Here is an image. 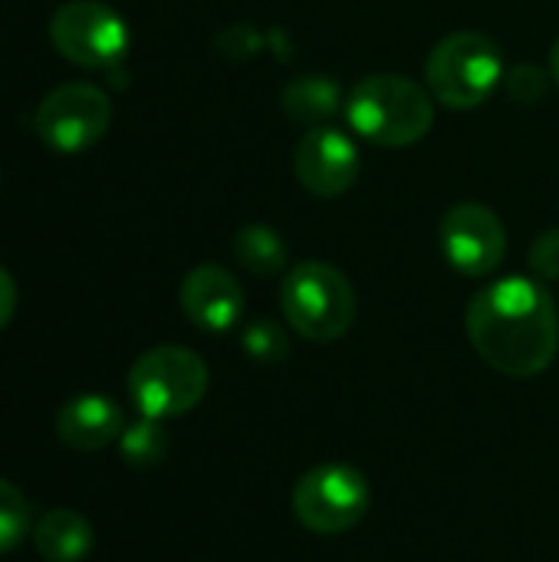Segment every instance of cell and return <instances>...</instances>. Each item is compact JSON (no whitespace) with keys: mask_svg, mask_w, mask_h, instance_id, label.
I'll use <instances>...</instances> for the list:
<instances>
[{"mask_svg":"<svg viewBox=\"0 0 559 562\" xmlns=\"http://www.w3.org/2000/svg\"><path fill=\"white\" fill-rule=\"evenodd\" d=\"M280 310L297 336L310 342H333L353 329L356 293L336 267L303 260L283 277Z\"/></svg>","mask_w":559,"mask_h":562,"instance_id":"cell-4","label":"cell"},{"mask_svg":"<svg viewBox=\"0 0 559 562\" xmlns=\"http://www.w3.org/2000/svg\"><path fill=\"white\" fill-rule=\"evenodd\" d=\"M441 254L445 260L465 277H488L501 267L507 254V231L504 221L478 201L455 204L441 217Z\"/></svg>","mask_w":559,"mask_h":562,"instance_id":"cell-9","label":"cell"},{"mask_svg":"<svg viewBox=\"0 0 559 562\" xmlns=\"http://www.w3.org/2000/svg\"><path fill=\"white\" fill-rule=\"evenodd\" d=\"M530 270L540 283H554L559 280V231H544L534 244H530Z\"/></svg>","mask_w":559,"mask_h":562,"instance_id":"cell-20","label":"cell"},{"mask_svg":"<svg viewBox=\"0 0 559 562\" xmlns=\"http://www.w3.org/2000/svg\"><path fill=\"white\" fill-rule=\"evenodd\" d=\"M30 533V504L10 481L0 477V553H10Z\"/></svg>","mask_w":559,"mask_h":562,"instance_id":"cell-18","label":"cell"},{"mask_svg":"<svg viewBox=\"0 0 559 562\" xmlns=\"http://www.w3.org/2000/svg\"><path fill=\"white\" fill-rule=\"evenodd\" d=\"M208 392V366L185 346H155L128 369V395L142 418L168 422L201 405Z\"/></svg>","mask_w":559,"mask_h":562,"instance_id":"cell-5","label":"cell"},{"mask_svg":"<svg viewBox=\"0 0 559 562\" xmlns=\"http://www.w3.org/2000/svg\"><path fill=\"white\" fill-rule=\"evenodd\" d=\"M293 517L320 537H336L359 527L372 507V487L353 464L326 461L310 468L293 487Z\"/></svg>","mask_w":559,"mask_h":562,"instance_id":"cell-6","label":"cell"},{"mask_svg":"<svg viewBox=\"0 0 559 562\" xmlns=\"http://www.w3.org/2000/svg\"><path fill=\"white\" fill-rule=\"evenodd\" d=\"M550 76L557 79V86H559V36H557V43H554V49H550Z\"/></svg>","mask_w":559,"mask_h":562,"instance_id":"cell-22","label":"cell"},{"mask_svg":"<svg viewBox=\"0 0 559 562\" xmlns=\"http://www.w3.org/2000/svg\"><path fill=\"white\" fill-rule=\"evenodd\" d=\"M234 260L254 277H277L287 270V244L267 224H247L234 234Z\"/></svg>","mask_w":559,"mask_h":562,"instance_id":"cell-15","label":"cell"},{"mask_svg":"<svg viewBox=\"0 0 559 562\" xmlns=\"http://www.w3.org/2000/svg\"><path fill=\"white\" fill-rule=\"evenodd\" d=\"M349 128L382 148H405L428 135L435 105L425 86L399 72H376L346 92Z\"/></svg>","mask_w":559,"mask_h":562,"instance_id":"cell-2","label":"cell"},{"mask_svg":"<svg viewBox=\"0 0 559 562\" xmlns=\"http://www.w3.org/2000/svg\"><path fill=\"white\" fill-rule=\"evenodd\" d=\"M125 431L122 408L109 395H76L56 415V435L72 451H102Z\"/></svg>","mask_w":559,"mask_h":562,"instance_id":"cell-12","label":"cell"},{"mask_svg":"<svg viewBox=\"0 0 559 562\" xmlns=\"http://www.w3.org/2000/svg\"><path fill=\"white\" fill-rule=\"evenodd\" d=\"M501 46L474 30L445 36L425 59V86L432 99L448 109L468 112L484 105L497 86H504Z\"/></svg>","mask_w":559,"mask_h":562,"instance_id":"cell-3","label":"cell"},{"mask_svg":"<svg viewBox=\"0 0 559 562\" xmlns=\"http://www.w3.org/2000/svg\"><path fill=\"white\" fill-rule=\"evenodd\" d=\"M92 527L82 514L56 507L33 527V547L46 562H79L92 550Z\"/></svg>","mask_w":559,"mask_h":562,"instance_id":"cell-13","label":"cell"},{"mask_svg":"<svg viewBox=\"0 0 559 562\" xmlns=\"http://www.w3.org/2000/svg\"><path fill=\"white\" fill-rule=\"evenodd\" d=\"M112 122V102L109 95L92 82H66L56 86L33 112V132L36 138L59 151L76 155L92 148Z\"/></svg>","mask_w":559,"mask_h":562,"instance_id":"cell-8","label":"cell"},{"mask_svg":"<svg viewBox=\"0 0 559 562\" xmlns=\"http://www.w3.org/2000/svg\"><path fill=\"white\" fill-rule=\"evenodd\" d=\"M16 313V283L13 277L0 267V329L13 319Z\"/></svg>","mask_w":559,"mask_h":562,"instance_id":"cell-21","label":"cell"},{"mask_svg":"<svg viewBox=\"0 0 559 562\" xmlns=\"http://www.w3.org/2000/svg\"><path fill=\"white\" fill-rule=\"evenodd\" d=\"M504 92L517 102V105H537L547 95V76L537 66H514L504 72Z\"/></svg>","mask_w":559,"mask_h":562,"instance_id":"cell-19","label":"cell"},{"mask_svg":"<svg viewBox=\"0 0 559 562\" xmlns=\"http://www.w3.org/2000/svg\"><path fill=\"white\" fill-rule=\"evenodd\" d=\"M293 171L310 194L339 198L359 178V148L346 132L333 125H313L297 142Z\"/></svg>","mask_w":559,"mask_h":562,"instance_id":"cell-10","label":"cell"},{"mask_svg":"<svg viewBox=\"0 0 559 562\" xmlns=\"http://www.w3.org/2000/svg\"><path fill=\"white\" fill-rule=\"evenodd\" d=\"M343 89L333 76H300L283 89V112L306 125H323L339 112Z\"/></svg>","mask_w":559,"mask_h":562,"instance_id":"cell-14","label":"cell"},{"mask_svg":"<svg viewBox=\"0 0 559 562\" xmlns=\"http://www.w3.org/2000/svg\"><path fill=\"white\" fill-rule=\"evenodd\" d=\"M181 310L204 333H227L244 316V290L231 270L201 263L181 280Z\"/></svg>","mask_w":559,"mask_h":562,"instance_id":"cell-11","label":"cell"},{"mask_svg":"<svg viewBox=\"0 0 559 562\" xmlns=\"http://www.w3.org/2000/svg\"><path fill=\"white\" fill-rule=\"evenodd\" d=\"M49 40L59 56L82 69L112 72L128 49L125 20L102 0H69L49 20Z\"/></svg>","mask_w":559,"mask_h":562,"instance_id":"cell-7","label":"cell"},{"mask_svg":"<svg viewBox=\"0 0 559 562\" xmlns=\"http://www.w3.org/2000/svg\"><path fill=\"white\" fill-rule=\"evenodd\" d=\"M241 346H244V352H247L254 362H260V366H277V362H283L287 352H290V336H287V329H283L280 323H273V319H254V323L244 326Z\"/></svg>","mask_w":559,"mask_h":562,"instance_id":"cell-17","label":"cell"},{"mask_svg":"<svg viewBox=\"0 0 559 562\" xmlns=\"http://www.w3.org/2000/svg\"><path fill=\"white\" fill-rule=\"evenodd\" d=\"M474 352L497 372L530 379L550 369L559 349V316L540 280L504 277L478 290L465 313Z\"/></svg>","mask_w":559,"mask_h":562,"instance_id":"cell-1","label":"cell"},{"mask_svg":"<svg viewBox=\"0 0 559 562\" xmlns=\"http://www.w3.org/2000/svg\"><path fill=\"white\" fill-rule=\"evenodd\" d=\"M119 451L125 458V464L132 468H155L165 461L168 454V438H165V428L161 422L155 418H142L135 425H128L119 438Z\"/></svg>","mask_w":559,"mask_h":562,"instance_id":"cell-16","label":"cell"}]
</instances>
